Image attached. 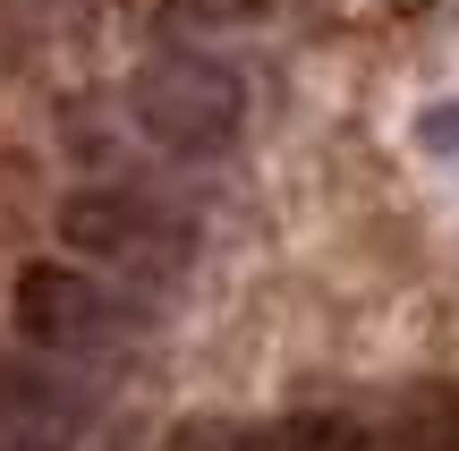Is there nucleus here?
<instances>
[{"mask_svg": "<svg viewBox=\"0 0 459 451\" xmlns=\"http://www.w3.org/2000/svg\"><path fill=\"white\" fill-rule=\"evenodd\" d=\"M17 333L60 358H102L128 341V307L77 265H26L17 273Z\"/></svg>", "mask_w": 459, "mask_h": 451, "instance_id": "2", "label": "nucleus"}, {"mask_svg": "<svg viewBox=\"0 0 459 451\" xmlns=\"http://www.w3.org/2000/svg\"><path fill=\"white\" fill-rule=\"evenodd\" d=\"M162 9L179 17V26H204V34H213V26H255L273 0H162Z\"/></svg>", "mask_w": 459, "mask_h": 451, "instance_id": "5", "label": "nucleus"}, {"mask_svg": "<svg viewBox=\"0 0 459 451\" xmlns=\"http://www.w3.org/2000/svg\"><path fill=\"white\" fill-rule=\"evenodd\" d=\"M162 451H213V435H204V426H179V435H170Z\"/></svg>", "mask_w": 459, "mask_h": 451, "instance_id": "7", "label": "nucleus"}, {"mask_svg": "<svg viewBox=\"0 0 459 451\" xmlns=\"http://www.w3.org/2000/svg\"><path fill=\"white\" fill-rule=\"evenodd\" d=\"M60 239L77 256H102V265H145L153 247H179V221H162L128 187H85L60 204Z\"/></svg>", "mask_w": 459, "mask_h": 451, "instance_id": "3", "label": "nucleus"}, {"mask_svg": "<svg viewBox=\"0 0 459 451\" xmlns=\"http://www.w3.org/2000/svg\"><path fill=\"white\" fill-rule=\"evenodd\" d=\"M230 451H290V435H238Z\"/></svg>", "mask_w": 459, "mask_h": 451, "instance_id": "8", "label": "nucleus"}, {"mask_svg": "<svg viewBox=\"0 0 459 451\" xmlns=\"http://www.w3.org/2000/svg\"><path fill=\"white\" fill-rule=\"evenodd\" d=\"M281 435H290V451H383L358 418H341V409H307V418L281 426Z\"/></svg>", "mask_w": 459, "mask_h": 451, "instance_id": "4", "label": "nucleus"}, {"mask_svg": "<svg viewBox=\"0 0 459 451\" xmlns=\"http://www.w3.org/2000/svg\"><path fill=\"white\" fill-rule=\"evenodd\" d=\"M426 145H443V153H459V102H451V111H434V119H426Z\"/></svg>", "mask_w": 459, "mask_h": 451, "instance_id": "6", "label": "nucleus"}, {"mask_svg": "<svg viewBox=\"0 0 459 451\" xmlns=\"http://www.w3.org/2000/svg\"><path fill=\"white\" fill-rule=\"evenodd\" d=\"M128 102H136V128H145L170 162H213L247 128V85L213 51H162L153 68H136Z\"/></svg>", "mask_w": 459, "mask_h": 451, "instance_id": "1", "label": "nucleus"}]
</instances>
